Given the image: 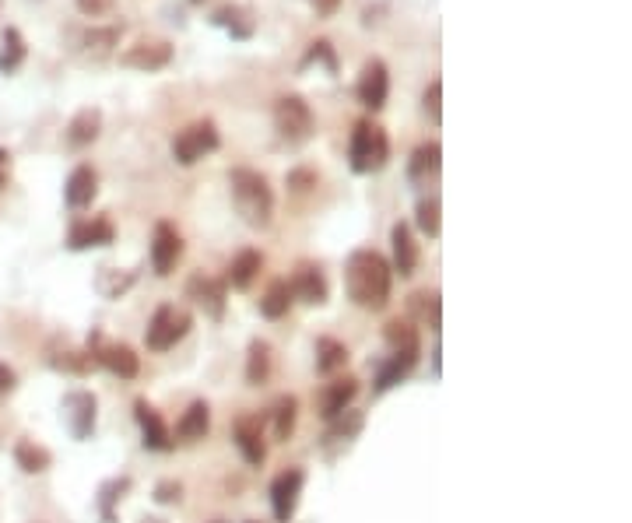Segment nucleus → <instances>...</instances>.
<instances>
[{
  "instance_id": "72a5a7b5",
  "label": "nucleus",
  "mask_w": 632,
  "mask_h": 523,
  "mask_svg": "<svg viewBox=\"0 0 632 523\" xmlns=\"http://www.w3.org/2000/svg\"><path fill=\"white\" fill-rule=\"evenodd\" d=\"M295 418H299V401H295L292 394L278 397V401H274V439H278V443L292 439Z\"/></svg>"
},
{
  "instance_id": "79ce46f5",
  "label": "nucleus",
  "mask_w": 632,
  "mask_h": 523,
  "mask_svg": "<svg viewBox=\"0 0 632 523\" xmlns=\"http://www.w3.org/2000/svg\"><path fill=\"white\" fill-rule=\"evenodd\" d=\"M285 183H288V190H292V194H309V190L316 187V172L313 169H292Z\"/></svg>"
},
{
  "instance_id": "5701e85b",
  "label": "nucleus",
  "mask_w": 632,
  "mask_h": 523,
  "mask_svg": "<svg viewBox=\"0 0 632 523\" xmlns=\"http://www.w3.org/2000/svg\"><path fill=\"white\" fill-rule=\"evenodd\" d=\"M123 36V25H106V29H88L81 32V53H85L88 60H95V64H102V60L113 57L116 43H120Z\"/></svg>"
},
{
  "instance_id": "603ef678",
  "label": "nucleus",
  "mask_w": 632,
  "mask_h": 523,
  "mask_svg": "<svg viewBox=\"0 0 632 523\" xmlns=\"http://www.w3.org/2000/svg\"><path fill=\"white\" fill-rule=\"evenodd\" d=\"M250 523H260V520H250Z\"/></svg>"
},
{
  "instance_id": "de8ad7c7",
  "label": "nucleus",
  "mask_w": 632,
  "mask_h": 523,
  "mask_svg": "<svg viewBox=\"0 0 632 523\" xmlns=\"http://www.w3.org/2000/svg\"><path fill=\"white\" fill-rule=\"evenodd\" d=\"M306 4H309V8H313L320 18H331L334 11L341 8V0H306Z\"/></svg>"
},
{
  "instance_id": "ea45409f",
  "label": "nucleus",
  "mask_w": 632,
  "mask_h": 523,
  "mask_svg": "<svg viewBox=\"0 0 632 523\" xmlns=\"http://www.w3.org/2000/svg\"><path fill=\"white\" fill-rule=\"evenodd\" d=\"M50 362H53V369H64V373H88V369H95L92 352H64V359L53 355Z\"/></svg>"
},
{
  "instance_id": "4c0bfd02",
  "label": "nucleus",
  "mask_w": 632,
  "mask_h": 523,
  "mask_svg": "<svg viewBox=\"0 0 632 523\" xmlns=\"http://www.w3.org/2000/svg\"><path fill=\"white\" fill-rule=\"evenodd\" d=\"M415 222H418V229H422L429 239H439V229H443V222H439V201H436V197H425V201H418Z\"/></svg>"
},
{
  "instance_id": "37998d69",
  "label": "nucleus",
  "mask_w": 632,
  "mask_h": 523,
  "mask_svg": "<svg viewBox=\"0 0 632 523\" xmlns=\"http://www.w3.org/2000/svg\"><path fill=\"white\" fill-rule=\"evenodd\" d=\"M331 436H345V439H352L355 436V432H359L362 429V415H359V411H348V422H345V418H331Z\"/></svg>"
},
{
  "instance_id": "393cba45",
  "label": "nucleus",
  "mask_w": 632,
  "mask_h": 523,
  "mask_svg": "<svg viewBox=\"0 0 632 523\" xmlns=\"http://www.w3.org/2000/svg\"><path fill=\"white\" fill-rule=\"evenodd\" d=\"M208 432H211V408L204 401H194L183 411L180 425H176V436H180V443H201Z\"/></svg>"
},
{
  "instance_id": "7ed1b4c3",
  "label": "nucleus",
  "mask_w": 632,
  "mask_h": 523,
  "mask_svg": "<svg viewBox=\"0 0 632 523\" xmlns=\"http://www.w3.org/2000/svg\"><path fill=\"white\" fill-rule=\"evenodd\" d=\"M390 162V137L380 123L359 120L352 130V141H348V165L359 176H373L383 165Z\"/></svg>"
},
{
  "instance_id": "c03bdc74",
  "label": "nucleus",
  "mask_w": 632,
  "mask_h": 523,
  "mask_svg": "<svg viewBox=\"0 0 632 523\" xmlns=\"http://www.w3.org/2000/svg\"><path fill=\"white\" fill-rule=\"evenodd\" d=\"M183 499V485L180 481H158L155 485V502H162V506H173V502Z\"/></svg>"
},
{
  "instance_id": "cd10ccee",
  "label": "nucleus",
  "mask_w": 632,
  "mask_h": 523,
  "mask_svg": "<svg viewBox=\"0 0 632 523\" xmlns=\"http://www.w3.org/2000/svg\"><path fill=\"white\" fill-rule=\"evenodd\" d=\"M408 309H411V316H415L411 323H422V327H429V330H439V323H443L439 292H415L408 299Z\"/></svg>"
},
{
  "instance_id": "4be33fe9",
  "label": "nucleus",
  "mask_w": 632,
  "mask_h": 523,
  "mask_svg": "<svg viewBox=\"0 0 632 523\" xmlns=\"http://www.w3.org/2000/svg\"><path fill=\"white\" fill-rule=\"evenodd\" d=\"M102 134V109L95 106H85L74 113V120L67 123V144L71 148H88V144H95Z\"/></svg>"
},
{
  "instance_id": "c85d7f7f",
  "label": "nucleus",
  "mask_w": 632,
  "mask_h": 523,
  "mask_svg": "<svg viewBox=\"0 0 632 523\" xmlns=\"http://www.w3.org/2000/svg\"><path fill=\"white\" fill-rule=\"evenodd\" d=\"M348 366V348L334 337H320L316 341V373L334 376L338 369Z\"/></svg>"
},
{
  "instance_id": "473e14b6",
  "label": "nucleus",
  "mask_w": 632,
  "mask_h": 523,
  "mask_svg": "<svg viewBox=\"0 0 632 523\" xmlns=\"http://www.w3.org/2000/svg\"><path fill=\"white\" fill-rule=\"evenodd\" d=\"M439 158H443V148H439L436 141L418 144L415 155H411V162H408V176L411 180H425V176L439 172Z\"/></svg>"
},
{
  "instance_id": "a19ab883",
  "label": "nucleus",
  "mask_w": 632,
  "mask_h": 523,
  "mask_svg": "<svg viewBox=\"0 0 632 523\" xmlns=\"http://www.w3.org/2000/svg\"><path fill=\"white\" fill-rule=\"evenodd\" d=\"M127 488H130L127 478H116V481H109V485L102 488V516H106V523H113V502L120 499Z\"/></svg>"
},
{
  "instance_id": "f03ea898",
  "label": "nucleus",
  "mask_w": 632,
  "mask_h": 523,
  "mask_svg": "<svg viewBox=\"0 0 632 523\" xmlns=\"http://www.w3.org/2000/svg\"><path fill=\"white\" fill-rule=\"evenodd\" d=\"M229 187H232V204H236V215L243 218L250 229H267L274 218V190L267 183L264 172L257 169H232L229 172Z\"/></svg>"
},
{
  "instance_id": "58836bf2",
  "label": "nucleus",
  "mask_w": 632,
  "mask_h": 523,
  "mask_svg": "<svg viewBox=\"0 0 632 523\" xmlns=\"http://www.w3.org/2000/svg\"><path fill=\"white\" fill-rule=\"evenodd\" d=\"M422 109H425V116H429L432 123H443V81H439V78H432L429 88H425Z\"/></svg>"
},
{
  "instance_id": "9d476101",
  "label": "nucleus",
  "mask_w": 632,
  "mask_h": 523,
  "mask_svg": "<svg viewBox=\"0 0 632 523\" xmlns=\"http://www.w3.org/2000/svg\"><path fill=\"white\" fill-rule=\"evenodd\" d=\"M355 95H359V102L366 109H373V113H380L383 106H387L390 99V71L383 60H369L366 67H362L359 74V85H355Z\"/></svg>"
},
{
  "instance_id": "0eeeda50",
  "label": "nucleus",
  "mask_w": 632,
  "mask_h": 523,
  "mask_svg": "<svg viewBox=\"0 0 632 523\" xmlns=\"http://www.w3.org/2000/svg\"><path fill=\"white\" fill-rule=\"evenodd\" d=\"M95 415H99V401L88 390H71L60 404V418L71 429L74 439H88L95 432Z\"/></svg>"
},
{
  "instance_id": "a211bd4d",
  "label": "nucleus",
  "mask_w": 632,
  "mask_h": 523,
  "mask_svg": "<svg viewBox=\"0 0 632 523\" xmlns=\"http://www.w3.org/2000/svg\"><path fill=\"white\" fill-rule=\"evenodd\" d=\"M134 415H137V425H141V436H144V446H148V450H158V453L173 450V432L166 429L162 415H158L148 401H137Z\"/></svg>"
},
{
  "instance_id": "9b49d317",
  "label": "nucleus",
  "mask_w": 632,
  "mask_h": 523,
  "mask_svg": "<svg viewBox=\"0 0 632 523\" xmlns=\"http://www.w3.org/2000/svg\"><path fill=\"white\" fill-rule=\"evenodd\" d=\"M123 67H134V71H162V67L173 64V43H166V39H141L137 46H130L127 53L120 57Z\"/></svg>"
},
{
  "instance_id": "39448f33",
  "label": "nucleus",
  "mask_w": 632,
  "mask_h": 523,
  "mask_svg": "<svg viewBox=\"0 0 632 523\" xmlns=\"http://www.w3.org/2000/svg\"><path fill=\"white\" fill-rule=\"evenodd\" d=\"M194 327V316L187 309H176V306H158L155 316L148 320V330H144V341H148L151 352H169L183 337L190 334Z\"/></svg>"
},
{
  "instance_id": "1a4fd4ad",
  "label": "nucleus",
  "mask_w": 632,
  "mask_h": 523,
  "mask_svg": "<svg viewBox=\"0 0 632 523\" xmlns=\"http://www.w3.org/2000/svg\"><path fill=\"white\" fill-rule=\"evenodd\" d=\"M302 485H306V471H302V467H288V471H281L278 478H274L271 509H274V520H278V523H288L295 516Z\"/></svg>"
},
{
  "instance_id": "a878e982",
  "label": "nucleus",
  "mask_w": 632,
  "mask_h": 523,
  "mask_svg": "<svg viewBox=\"0 0 632 523\" xmlns=\"http://www.w3.org/2000/svg\"><path fill=\"white\" fill-rule=\"evenodd\" d=\"M271 366H274L271 344L253 337L250 348H246V383H250V387H264V383L271 380Z\"/></svg>"
},
{
  "instance_id": "8fccbe9b",
  "label": "nucleus",
  "mask_w": 632,
  "mask_h": 523,
  "mask_svg": "<svg viewBox=\"0 0 632 523\" xmlns=\"http://www.w3.org/2000/svg\"><path fill=\"white\" fill-rule=\"evenodd\" d=\"M190 4H204V0H190Z\"/></svg>"
},
{
  "instance_id": "3c124183",
  "label": "nucleus",
  "mask_w": 632,
  "mask_h": 523,
  "mask_svg": "<svg viewBox=\"0 0 632 523\" xmlns=\"http://www.w3.org/2000/svg\"><path fill=\"white\" fill-rule=\"evenodd\" d=\"M211 523H225V520H211Z\"/></svg>"
},
{
  "instance_id": "f704fd0d",
  "label": "nucleus",
  "mask_w": 632,
  "mask_h": 523,
  "mask_svg": "<svg viewBox=\"0 0 632 523\" xmlns=\"http://www.w3.org/2000/svg\"><path fill=\"white\" fill-rule=\"evenodd\" d=\"M387 344L394 352H404V348H422V337H418V327L411 320H390L387 330H383Z\"/></svg>"
},
{
  "instance_id": "f8f14e48",
  "label": "nucleus",
  "mask_w": 632,
  "mask_h": 523,
  "mask_svg": "<svg viewBox=\"0 0 632 523\" xmlns=\"http://www.w3.org/2000/svg\"><path fill=\"white\" fill-rule=\"evenodd\" d=\"M92 359L99 362V366H106L113 376H120V380H134V376L141 373V359H137L134 348H127V344H102L99 337H95Z\"/></svg>"
},
{
  "instance_id": "6ab92c4d",
  "label": "nucleus",
  "mask_w": 632,
  "mask_h": 523,
  "mask_svg": "<svg viewBox=\"0 0 632 523\" xmlns=\"http://www.w3.org/2000/svg\"><path fill=\"white\" fill-rule=\"evenodd\" d=\"M187 295L211 316V320H222L225 316V285L222 281L208 278V274H194V278L187 281Z\"/></svg>"
},
{
  "instance_id": "6e6552de",
  "label": "nucleus",
  "mask_w": 632,
  "mask_h": 523,
  "mask_svg": "<svg viewBox=\"0 0 632 523\" xmlns=\"http://www.w3.org/2000/svg\"><path fill=\"white\" fill-rule=\"evenodd\" d=\"M183 257V236L176 232V225L158 222L155 236H151V267H155L158 278H169L176 271Z\"/></svg>"
},
{
  "instance_id": "423d86ee",
  "label": "nucleus",
  "mask_w": 632,
  "mask_h": 523,
  "mask_svg": "<svg viewBox=\"0 0 632 523\" xmlns=\"http://www.w3.org/2000/svg\"><path fill=\"white\" fill-rule=\"evenodd\" d=\"M218 144H222V137H218L215 123H211V120H197V123L183 127L180 134L173 137V158L180 165H197L204 155H211Z\"/></svg>"
},
{
  "instance_id": "f257e3e1",
  "label": "nucleus",
  "mask_w": 632,
  "mask_h": 523,
  "mask_svg": "<svg viewBox=\"0 0 632 523\" xmlns=\"http://www.w3.org/2000/svg\"><path fill=\"white\" fill-rule=\"evenodd\" d=\"M345 288L348 299L369 313H383L390 306V288H394V271L387 257L376 250H355L345 264Z\"/></svg>"
},
{
  "instance_id": "ddd939ff",
  "label": "nucleus",
  "mask_w": 632,
  "mask_h": 523,
  "mask_svg": "<svg viewBox=\"0 0 632 523\" xmlns=\"http://www.w3.org/2000/svg\"><path fill=\"white\" fill-rule=\"evenodd\" d=\"M116 229L109 218H92V222H74L67 232V250H95V246H113Z\"/></svg>"
},
{
  "instance_id": "bb28decb",
  "label": "nucleus",
  "mask_w": 632,
  "mask_h": 523,
  "mask_svg": "<svg viewBox=\"0 0 632 523\" xmlns=\"http://www.w3.org/2000/svg\"><path fill=\"white\" fill-rule=\"evenodd\" d=\"M25 57H29L25 36L8 25V29H4V36H0V74H15L18 67L25 64Z\"/></svg>"
},
{
  "instance_id": "09e8293b",
  "label": "nucleus",
  "mask_w": 632,
  "mask_h": 523,
  "mask_svg": "<svg viewBox=\"0 0 632 523\" xmlns=\"http://www.w3.org/2000/svg\"><path fill=\"white\" fill-rule=\"evenodd\" d=\"M8 180H11V151L0 148V190L8 187Z\"/></svg>"
},
{
  "instance_id": "7c9ffc66",
  "label": "nucleus",
  "mask_w": 632,
  "mask_h": 523,
  "mask_svg": "<svg viewBox=\"0 0 632 523\" xmlns=\"http://www.w3.org/2000/svg\"><path fill=\"white\" fill-rule=\"evenodd\" d=\"M260 267H264V257H260L257 250H243L229 264V285L239 288V292H243V288H250L253 278L260 274Z\"/></svg>"
},
{
  "instance_id": "c756f323",
  "label": "nucleus",
  "mask_w": 632,
  "mask_h": 523,
  "mask_svg": "<svg viewBox=\"0 0 632 523\" xmlns=\"http://www.w3.org/2000/svg\"><path fill=\"white\" fill-rule=\"evenodd\" d=\"M15 464L22 467L25 474H43L46 467L53 464V457H50L46 446L36 443V439H18L15 443Z\"/></svg>"
},
{
  "instance_id": "f3484780",
  "label": "nucleus",
  "mask_w": 632,
  "mask_h": 523,
  "mask_svg": "<svg viewBox=\"0 0 632 523\" xmlns=\"http://www.w3.org/2000/svg\"><path fill=\"white\" fill-rule=\"evenodd\" d=\"M288 288H292L295 299L309 302V306H324V302H327V278H324V271H320L316 264H299V267H295Z\"/></svg>"
},
{
  "instance_id": "e433bc0d",
  "label": "nucleus",
  "mask_w": 632,
  "mask_h": 523,
  "mask_svg": "<svg viewBox=\"0 0 632 523\" xmlns=\"http://www.w3.org/2000/svg\"><path fill=\"white\" fill-rule=\"evenodd\" d=\"M309 64H324L327 74H331V78H338V53H334L331 39H316V43H309V50H306V57H302L299 67L306 71Z\"/></svg>"
},
{
  "instance_id": "2eb2a0df",
  "label": "nucleus",
  "mask_w": 632,
  "mask_h": 523,
  "mask_svg": "<svg viewBox=\"0 0 632 523\" xmlns=\"http://www.w3.org/2000/svg\"><path fill=\"white\" fill-rule=\"evenodd\" d=\"M355 394H359V380H355V376H338V380H331L324 390H320L316 408H320V415L331 422V418H338L341 411H348V404L355 401Z\"/></svg>"
},
{
  "instance_id": "b1692460",
  "label": "nucleus",
  "mask_w": 632,
  "mask_h": 523,
  "mask_svg": "<svg viewBox=\"0 0 632 523\" xmlns=\"http://www.w3.org/2000/svg\"><path fill=\"white\" fill-rule=\"evenodd\" d=\"M418 355H422V348H404V352H394L387 359V366L380 369V376H376V394H387L394 383H401L404 376L415 369Z\"/></svg>"
},
{
  "instance_id": "20e7f679",
  "label": "nucleus",
  "mask_w": 632,
  "mask_h": 523,
  "mask_svg": "<svg viewBox=\"0 0 632 523\" xmlns=\"http://www.w3.org/2000/svg\"><path fill=\"white\" fill-rule=\"evenodd\" d=\"M274 130L281 141L288 144H306L316 130V116L302 95H281L274 102Z\"/></svg>"
},
{
  "instance_id": "aec40b11",
  "label": "nucleus",
  "mask_w": 632,
  "mask_h": 523,
  "mask_svg": "<svg viewBox=\"0 0 632 523\" xmlns=\"http://www.w3.org/2000/svg\"><path fill=\"white\" fill-rule=\"evenodd\" d=\"M208 22L215 25V29H225L232 39H239V43L253 39V32H257V18H253V11L243 8V4H225V8H218Z\"/></svg>"
},
{
  "instance_id": "dca6fc26",
  "label": "nucleus",
  "mask_w": 632,
  "mask_h": 523,
  "mask_svg": "<svg viewBox=\"0 0 632 523\" xmlns=\"http://www.w3.org/2000/svg\"><path fill=\"white\" fill-rule=\"evenodd\" d=\"M390 243H394V267L390 271H397L401 278H411L418 271V264H422V250H418L415 236H411V225L397 222L390 229Z\"/></svg>"
},
{
  "instance_id": "2f4dec72",
  "label": "nucleus",
  "mask_w": 632,
  "mask_h": 523,
  "mask_svg": "<svg viewBox=\"0 0 632 523\" xmlns=\"http://www.w3.org/2000/svg\"><path fill=\"white\" fill-rule=\"evenodd\" d=\"M292 288H288V281H271V288L264 292V299H260V313L267 316V320H281V316L292 309Z\"/></svg>"
},
{
  "instance_id": "c9c22d12",
  "label": "nucleus",
  "mask_w": 632,
  "mask_h": 523,
  "mask_svg": "<svg viewBox=\"0 0 632 523\" xmlns=\"http://www.w3.org/2000/svg\"><path fill=\"white\" fill-rule=\"evenodd\" d=\"M134 285V271H116V267H99V278H95V288H99L106 299H120L127 288Z\"/></svg>"
},
{
  "instance_id": "412c9836",
  "label": "nucleus",
  "mask_w": 632,
  "mask_h": 523,
  "mask_svg": "<svg viewBox=\"0 0 632 523\" xmlns=\"http://www.w3.org/2000/svg\"><path fill=\"white\" fill-rule=\"evenodd\" d=\"M95 194H99V172H95L92 165H78V169L67 176V187H64L67 208L74 211L88 208V204L95 201Z\"/></svg>"
},
{
  "instance_id": "4468645a",
  "label": "nucleus",
  "mask_w": 632,
  "mask_h": 523,
  "mask_svg": "<svg viewBox=\"0 0 632 523\" xmlns=\"http://www.w3.org/2000/svg\"><path fill=\"white\" fill-rule=\"evenodd\" d=\"M232 439H236L239 453H243L246 464L260 467L267 457V443H264V429H260V418L257 415H243L232 429Z\"/></svg>"
},
{
  "instance_id": "49530a36",
  "label": "nucleus",
  "mask_w": 632,
  "mask_h": 523,
  "mask_svg": "<svg viewBox=\"0 0 632 523\" xmlns=\"http://www.w3.org/2000/svg\"><path fill=\"white\" fill-rule=\"evenodd\" d=\"M18 387V376H15V369L11 366H4V362H0V397H8L11 390Z\"/></svg>"
},
{
  "instance_id": "a18cd8bd",
  "label": "nucleus",
  "mask_w": 632,
  "mask_h": 523,
  "mask_svg": "<svg viewBox=\"0 0 632 523\" xmlns=\"http://www.w3.org/2000/svg\"><path fill=\"white\" fill-rule=\"evenodd\" d=\"M74 4H78V11L85 18H102L116 8V0H74Z\"/></svg>"
}]
</instances>
